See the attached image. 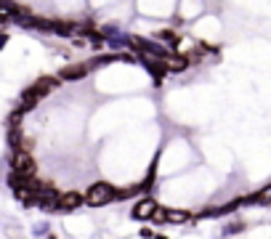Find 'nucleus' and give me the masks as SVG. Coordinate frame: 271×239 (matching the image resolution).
<instances>
[{
  "label": "nucleus",
  "mask_w": 271,
  "mask_h": 239,
  "mask_svg": "<svg viewBox=\"0 0 271 239\" xmlns=\"http://www.w3.org/2000/svg\"><path fill=\"white\" fill-rule=\"evenodd\" d=\"M154 207H157V202H154V199H141V202L133 207V215H136V218H152Z\"/></svg>",
  "instance_id": "39448f33"
},
{
  "label": "nucleus",
  "mask_w": 271,
  "mask_h": 239,
  "mask_svg": "<svg viewBox=\"0 0 271 239\" xmlns=\"http://www.w3.org/2000/svg\"><path fill=\"white\" fill-rule=\"evenodd\" d=\"M77 205H83V197L77 194V191H67V194H59L56 207H61V210H75Z\"/></svg>",
  "instance_id": "20e7f679"
},
{
  "label": "nucleus",
  "mask_w": 271,
  "mask_h": 239,
  "mask_svg": "<svg viewBox=\"0 0 271 239\" xmlns=\"http://www.w3.org/2000/svg\"><path fill=\"white\" fill-rule=\"evenodd\" d=\"M88 75V64H69L61 69V80H80V77Z\"/></svg>",
  "instance_id": "7ed1b4c3"
},
{
  "label": "nucleus",
  "mask_w": 271,
  "mask_h": 239,
  "mask_svg": "<svg viewBox=\"0 0 271 239\" xmlns=\"http://www.w3.org/2000/svg\"><path fill=\"white\" fill-rule=\"evenodd\" d=\"M152 218L157 221V223H165V221H168V210H162V207H154Z\"/></svg>",
  "instance_id": "423d86ee"
},
{
  "label": "nucleus",
  "mask_w": 271,
  "mask_h": 239,
  "mask_svg": "<svg viewBox=\"0 0 271 239\" xmlns=\"http://www.w3.org/2000/svg\"><path fill=\"white\" fill-rule=\"evenodd\" d=\"M186 213H168V221H186Z\"/></svg>",
  "instance_id": "0eeeda50"
},
{
  "label": "nucleus",
  "mask_w": 271,
  "mask_h": 239,
  "mask_svg": "<svg viewBox=\"0 0 271 239\" xmlns=\"http://www.w3.org/2000/svg\"><path fill=\"white\" fill-rule=\"evenodd\" d=\"M117 197V191L112 189V183H93V186L88 189V194H85V202L88 205H106V202H112V199Z\"/></svg>",
  "instance_id": "f257e3e1"
},
{
  "label": "nucleus",
  "mask_w": 271,
  "mask_h": 239,
  "mask_svg": "<svg viewBox=\"0 0 271 239\" xmlns=\"http://www.w3.org/2000/svg\"><path fill=\"white\" fill-rule=\"evenodd\" d=\"M13 170L21 175H35V159L27 149H19L16 157H13Z\"/></svg>",
  "instance_id": "f03ea898"
}]
</instances>
